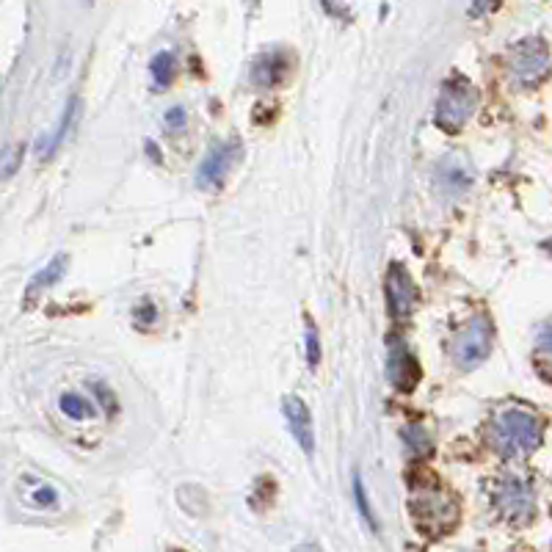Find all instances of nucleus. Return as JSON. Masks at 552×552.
I'll return each mask as SVG.
<instances>
[{"label": "nucleus", "instance_id": "nucleus-8", "mask_svg": "<svg viewBox=\"0 0 552 552\" xmlns=\"http://www.w3.org/2000/svg\"><path fill=\"white\" fill-rule=\"evenodd\" d=\"M241 152V144L238 141H224V144H216L213 150L207 152L205 161L196 172V183L199 185H216L224 180V174L232 166V161L238 158Z\"/></svg>", "mask_w": 552, "mask_h": 552}, {"label": "nucleus", "instance_id": "nucleus-16", "mask_svg": "<svg viewBox=\"0 0 552 552\" xmlns=\"http://www.w3.org/2000/svg\"><path fill=\"white\" fill-rule=\"evenodd\" d=\"M61 412L72 420H89V417H94V406L78 392H67V395H61Z\"/></svg>", "mask_w": 552, "mask_h": 552}, {"label": "nucleus", "instance_id": "nucleus-1", "mask_svg": "<svg viewBox=\"0 0 552 552\" xmlns=\"http://www.w3.org/2000/svg\"><path fill=\"white\" fill-rule=\"evenodd\" d=\"M412 514L417 528L442 536L456 528L459 503L437 478H420V483H412Z\"/></svg>", "mask_w": 552, "mask_h": 552}, {"label": "nucleus", "instance_id": "nucleus-13", "mask_svg": "<svg viewBox=\"0 0 552 552\" xmlns=\"http://www.w3.org/2000/svg\"><path fill=\"white\" fill-rule=\"evenodd\" d=\"M439 180L445 191H464L472 180V172L459 161V158H450L442 169H439Z\"/></svg>", "mask_w": 552, "mask_h": 552}, {"label": "nucleus", "instance_id": "nucleus-15", "mask_svg": "<svg viewBox=\"0 0 552 552\" xmlns=\"http://www.w3.org/2000/svg\"><path fill=\"white\" fill-rule=\"evenodd\" d=\"M64 268H67V257L64 254H58V257H53L50 260V265L47 268H42V274H36V279L31 282V288H28V296H36L42 288H50L53 282H58L61 279V274H64Z\"/></svg>", "mask_w": 552, "mask_h": 552}, {"label": "nucleus", "instance_id": "nucleus-11", "mask_svg": "<svg viewBox=\"0 0 552 552\" xmlns=\"http://www.w3.org/2000/svg\"><path fill=\"white\" fill-rule=\"evenodd\" d=\"M423 376V370L417 365V359L406 351V348H398L390 359V379L395 387H401V390H412L414 384L420 381Z\"/></svg>", "mask_w": 552, "mask_h": 552}, {"label": "nucleus", "instance_id": "nucleus-21", "mask_svg": "<svg viewBox=\"0 0 552 552\" xmlns=\"http://www.w3.org/2000/svg\"><path fill=\"white\" fill-rule=\"evenodd\" d=\"M539 348H541V354H544V357L552 359V323H547V326L541 329Z\"/></svg>", "mask_w": 552, "mask_h": 552}, {"label": "nucleus", "instance_id": "nucleus-20", "mask_svg": "<svg viewBox=\"0 0 552 552\" xmlns=\"http://www.w3.org/2000/svg\"><path fill=\"white\" fill-rule=\"evenodd\" d=\"M166 127L169 130H180L185 127V111L177 105V108H169V114H166Z\"/></svg>", "mask_w": 552, "mask_h": 552}, {"label": "nucleus", "instance_id": "nucleus-19", "mask_svg": "<svg viewBox=\"0 0 552 552\" xmlns=\"http://www.w3.org/2000/svg\"><path fill=\"white\" fill-rule=\"evenodd\" d=\"M500 6V0H472V17H483V14H492Z\"/></svg>", "mask_w": 552, "mask_h": 552}, {"label": "nucleus", "instance_id": "nucleus-4", "mask_svg": "<svg viewBox=\"0 0 552 552\" xmlns=\"http://www.w3.org/2000/svg\"><path fill=\"white\" fill-rule=\"evenodd\" d=\"M489 348H492V326H489L486 318L478 315L456 337V343H453V359H456L459 368L472 370L489 357Z\"/></svg>", "mask_w": 552, "mask_h": 552}, {"label": "nucleus", "instance_id": "nucleus-18", "mask_svg": "<svg viewBox=\"0 0 552 552\" xmlns=\"http://www.w3.org/2000/svg\"><path fill=\"white\" fill-rule=\"evenodd\" d=\"M354 497H357V506L362 519L368 522L370 528L376 530V517H373V511H370L368 503V492H365V481H362V472H354Z\"/></svg>", "mask_w": 552, "mask_h": 552}, {"label": "nucleus", "instance_id": "nucleus-9", "mask_svg": "<svg viewBox=\"0 0 552 552\" xmlns=\"http://www.w3.org/2000/svg\"><path fill=\"white\" fill-rule=\"evenodd\" d=\"M387 296H390V310L395 315H409L417 304V288L412 276L406 274L403 265H392L387 276Z\"/></svg>", "mask_w": 552, "mask_h": 552}, {"label": "nucleus", "instance_id": "nucleus-5", "mask_svg": "<svg viewBox=\"0 0 552 552\" xmlns=\"http://www.w3.org/2000/svg\"><path fill=\"white\" fill-rule=\"evenodd\" d=\"M550 69V53L541 39H525L511 50V72L519 83H536Z\"/></svg>", "mask_w": 552, "mask_h": 552}, {"label": "nucleus", "instance_id": "nucleus-7", "mask_svg": "<svg viewBox=\"0 0 552 552\" xmlns=\"http://www.w3.org/2000/svg\"><path fill=\"white\" fill-rule=\"evenodd\" d=\"M282 412H285V420H288V428L293 439L299 442V448L312 456L315 450V434H312V414L307 409V403L301 401L299 395H288L282 401Z\"/></svg>", "mask_w": 552, "mask_h": 552}, {"label": "nucleus", "instance_id": "nucleus-2", "mask_svg": "<svg viewBox=\"0 0 552 552\" xmlns=\"http://www.w3.org/2000/svg\"><path fill=\"white\" fill-rule=\"evenodd\" d=\"M489 439L503 456L530 453L541 445V423L525 409H506L495 417V423L489 428Z\"/></svg>", "mask_w": 552, "mask_h": 552}, {"label": "nucleus", "instance_id": "nucleus-10", "mask_svg": "<svg viewBox=\"0 0 552 552\" xmlns=\"http://www.w3.org/2000/svg\"><path fill=\"white\" fill-rule=\"evenodd\" d=\"M290 61L282 50H268L263 56L254 61L252 67V81L260 86V89H274L279 83L288 78Z\"/></svg>", "mask_w": 552, "mask_h": 552}, {"label": "nucleus", "instance_id": "nucleus-14", "mask_svg": "<svg viewBox=\"0 0 552 552\" xmlns=\"http://www.w3.org/2000/svg\"><path fill=\"white\" fill-rule=\"evenodd\" d=\"M150 69H152V81H155V86H158V89H166V86L174 81L177 61H174V56L169 53V50H161L158 56L152 58Z\"/></svg>", "mask_w": 552, "mask_h": 552}, {"label": "nucleus", "instance_id": "nucleus-6", "mask_svg": "<svg viewBox=\"0 0 552 552\" xmlns=\"http://www.w3.org/2000/svg\"><path fill=\"white\" fill-rule=\"evenodd\" d=\"M495 503L500 508V514L514 522H525L533 517V495H530V486L519 478H508L497 486Z\"/></svg>", "mask_w": 552, "mask_h": 552}, {"label": "nucleus", "instance_id": "nucleus-17", "mask_svg": "<svg viewBox=\"0 0 552 552\" xmlns=\"http://www.w3.org/2000/svg\"><path fill=\"white\" fill-rule=\"evenodd\" d=\"M304 329H307V337H304V345H307V362H310V368H318V365H321V337H318V326H315L312 318H307Z\"/></svg>", "mask_w": 552, "mask_h": 552}, {"label": "nucleus", "instance_id": "nucleus-22", "mask_svg": "<svg viewBox=\"0 0 552 552\" xmlns=\"http://www.w3.org/2000/svg\"><path fill=\"white\" fill-rule=\"evenodd\" d=\"M152 307L150 304H147V307H144V310H141V315H138V318H141V321H152V318H155V315H152Z\"/></svg>", "mask_w": 552, "mask_h": 552}, {"label": "nucleus", "instance_id": "nucleus-3", "mask_svg": "<svg viewBox=\"0 0 552 552\" xmlns=\"http://www.w3.org/2000/svg\"><path fill=\"white\" fill-rule=\"evenodd\" d=\"M478 103V94L472 89V83L461 75H453L450 81H445L442 94H439L437 103V122L442 130L456 133L464 127V122L470 119Z\"/></svg>", "mask_w": 552, "mask_h": 552}, {"label": "nucleus", "instance_id": "nucleus-12", "mask_svg": "<svg viewBox=\"0 0 552 552\" xmlns=\"http://www.w3.org/2000/svg\"><path fill=\"white\" fill-rule=\"evenodd\" d=\"M75 114H78V97H72V100H69V105L64 108V114H61V122H58V127L53 130V133H50V136H45L47 141L42 144V147H39V155H42V158H50V155L58 150V144H61V141H64V136L69 133V125L75 122Z\"/></svg>", "mask_w": 552, "mask_h": 552}]
</instances>
